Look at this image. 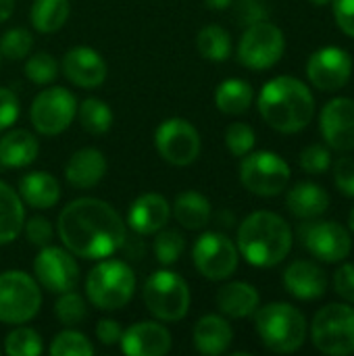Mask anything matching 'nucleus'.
Here are the masks:
<instances>
[{"instance_id": "obj_1", "label": "nucleus", "mask_w": 354, "mask_h": 356, "mask_svg": "<svg viewBox=\"0 0 354 356\" xmlns=\"http://www.w3.org/2000/svg\"><path fill=\"white\" fill-rule=\"evenodd\" d=\"M56 234L73 257L86 261L108 259L127 240L121 215L100 198L69 202L56 219Z\"/></svg>"}, {"instance_id": "obj_2", "label": "nucleus", "mask_w": 354, "mask_h": 356, "mask_svg": "<svg viewBox=\"0 0 354 356\" xmlns=\"http://www.w3.org/2000/svg\"><path fill=\"white\" fill-rule=\"evenodd\" d=\"M259 113L269 127L282 134H296L311 123L315 98L300 79L290 75L273 77L259 94Z\"/></svg>"}, {"instance_id": "obj_3", "label": "nucleus", "mask_w": 354, "mask_h": 356, "mask_svg": "<svg viewBox=\"0 0 354 356\" xmlns=\"http://www.w3.org/2000/svg\"><path fill=\"white\" fill-rule=\"evenodd\" d=\"M292 250V229L271 211L248 215L238 227V252L255 267H275Z\"/></svg>"}, {"instance_id": "obj_4", "label": "nucleus", "mask_w": 354, "mask_h": 356, "mask_svg": "<svg viewBox=\"0 0 354 356\" xmlns=\"http://www.w3.org/2000/svg\"><path fill=\"white\" fill-rule=\"evenodd\" d=\"M255 327L261 342L277 355L296 353L307 340V319L305 315L288 302H271L257 309Z\"/></svg>"}, {"instance_id": "obj_5", "label": "nucleus", "mask_w": 354, "mask_h": 356, "mask_svg": "<svg viewBox=\"0 0 354 356\" xmlns=\"http://www.w3.org/2000/svg\"><path fill=\"white\" fill-rule=\"evenodd\" d=\"M136 292V273L125 261L102 259L86 277V296L100 311L123 309Z\"/></svg>"}, {"instance_id": "obj_6", "label": "nucleus", "mask_w": 354, "mask_h": 356, "mask_svg": "<svg viewBox=\"0 0 354 356\" xmlns=\"http://www.w3.org/2000/svg\"><path fill=\"white\" fill-rule=\"evenodd\" d=\"M144 305L156 317L165 323H177L182 321L190 311V288L186 280L169 269L154 271L146 284H144Z\"/></svg>"}, {"instance_id": "obj_7", "label": "nucleus", "mask_w": 354, "mask_h": 356, "mask_svg": "<svg viewBox=\"0 0 354 356\" xmlns=\"http://www.w3.org/2000/svg\"><path fill=\"white\" fill-rule=\"evenodd\" d=\"M42 307V292L35 277L25 271L0 273V321L21 325L31 321Z\"/></svg>"}, {"instance_id": "obj_8", "label": "nucleus", "mask_w": 354, "mask_h": 356, "mask_svg": "<svg viewBox=\"0 0 354 356\" xmlns=\"http://www.w3.org/2000/svg\"><path fill=\"white\" fill-rule=\"evenodd\" d=\"M313 344L332 356H346L354 353V309L348 305L323 307L311 327Z\"/></svg>"}, {"instance_id": "obj_9", "label": "nucleus", "mask_w": 354, "mask_h": 356, "mask_svg": "<svg viewBox=\"0 0 354 356\" xmlns=\"http://www.w3.org/2000/svg\"><path fill=\"white\" fill-rule=\"evenodd\" d=\"M242 186L257 196H277L290 181V165L275 152L259 150L242 156L240 165Z\"/></svg>"}, {"instance_id": "obj_10", "label": "nucleus", "mask_w": 354, "mask_h": 356, "mask_svg": "<svg viewBox=\"0 0 354 356\" xmlns=\"http://www.w3.org/2000/svg\"><path fill=\"white\" fill-rule=\"evenodd\" d=\"M286 50V38L284 31L269 23L259 21L246 27V31L240 38L238 44V60L255 71L271 69Z\"/></svg>"}, {"instance_id": "obj_11", "label": "nucleus", "mask_w": 354, "mask_h": 356, "mask_svg": "<svg viewBox=\"0 0 354 356\" xmlns=\"http://www.w3.org/2000/svg\"><path fill=\"white\" fill-rule=\"evenodd\" d=\"M77 115V100L75 96L61 88H46L42 90L29 108V121L33 129L42 136H58L63 134Z\"/></svg>"}, {"instance_id": "obj_12", "label": "nucleus", "mask_w": 354, "mask_h": 356, "mask_svg": "<svg viewBox=\"0 0 354 356\" xmlns=\"http://www.w3.org/2000/svg\"><path fill=\"white\" fill-rule=\"evenodd\" d=\"M192 261L202 277L211 282H221L236 273L240 252L238 246L225 234L207 232L194 242Z\"/></svg>"}, {"instance_id": "obj_13", "label": "nucleus", "mask_w": 354, "mask_h": 356, "mask_svg": "<svg viewBox=\"0 0 354 356\" xmlns=\"http://www.w3.org/2000/svg\"><path fill=\"white\" fill-rule=\"evenodd\" d=\"M154 144L163 161L175 167H188L192 165L198 154H200V134L198 129L182 119V117H171L165 119L154 134Z\"/></svg>"}, {"instance_id": "obj_14", "label": "nucleus", "mask_w": 354, "mask_h": 356, "mask_svg": "<svg viewBox=\"0 0 354 356\" xmlns=\"http://www.w3.org/2000/svg\"><path fill=\"white\" fill-rule=\"evenodd\" d=\"M33 273L40 288L50 294H63L75 290L79 284V265L67 248L58 246H44L35 261Z\"/></svg>"}, {"instance_id": "obj_15", "label": "nucleus", "mask_w": 354, "mask_h": 356, "mask_svg": "<svg viewBox=\"0 0 354 356\" xmlns=\"http://www.w3.org/2000/svg\"><path fill=\"white\" fill-rule=\"evenodd\" d=\"M305 248L323 263H340L353 250L348 232L336 221H311L298 229Z\"/></svg>"}, {"instance_id": "obj_16", "label": "nucleus", "mask_w": 354, "mask_h": 356, "mask_svg": "<svg viewBox=\"0 0 354 356\" xmlns=\"http://www.w3.org/2000/svg\"><path fill=\"white\" fill-rule=\"evenodd\" d=\"M353 75V58L338 46H325L311 54L307 77L321 92H336L348 83Z\"/></svg>"}, {"instance_id": "obj_17", "label": "nucleus", "mask_w": 354, "mask_h": 356, "mask_svg": "<svg viewBox=\"0 0 354 356\" xmlns=\"http://www.w3.org/2000/svg\"><path fill=\"white\" fill-rule=\"evenodd\" d=\"M321 136L334 150H354V100L334 98L330 100L319 117Z\"/></svg>"}, {"instance_id": "obj_18", "label": "nucleus", "mask_w": 354, "mask_h": 356, "mask_svg": "<svg viewBox=\"0 0 354 356\" xmlns=\"http://www.w3.org/2000/svg\"><path fill=\"white\" fill-rule=\"evenodd\" d=\"M121 350L127 356H163L171 350V334L163 323L140 321L121 336Z\"/></svg>"}, {"instance_id": "obj_19", "label": "nucleus", "mask_w": 354, "mask_h": 356, "mask_svg": "<svg viewBox=\"0 0 354 356\" xmlns=\"http://www.w3.org/2000/svg\"><path fill=\"white\" fill-rule=\"evenodd\" d=\"M63 73L77 88H98L106 79L104 58L88 46H75L63 56Z\"/></svg>"}, {"instance_id": "obj_20", "label": "nucleus", "mask_w": 354, "mask_h": 356, "mask_svg": "<svg viewBox=\"0 0 354 356\" xmlns=\"http://www.w3.org/2000/svg\"><path fill=\"white\" fill-rule=\"evenodd\" d=\"M169 217L171 207L167 198L156 192H148L131 202L127 213V225L140 236H150L163 229L169 223Z\"/></svg>"}, {"instance_id": "obj_21", "label": "nucleus", "mask_w": 354, "mask_h": 356, "mask_svg": "<svg viewBox=\"0 0 354 356\" xmlns=\"http://www.w3.org/2000/svg\"><path fill=\"white\" fill-rule=\"evenodd\" d=\"M284 286L298 300H317L328 290V275L311 261H294L284 271Z\"/></svg>"}, {"instance_id": "obj_22", "label": "nucleus", "mask_w": 354, "mask_h": 356, "mask_svg": "<svg viewBox=\"0 0 354 356\" xmlns=\"http://www.w3.org/2000/svg\"><path fill=\"white\" fill-rule=\"evenodd\" d=\"M106 173V159L98 148H81L73 152L65 165L67 181L77 190H90L102 181Z\"/></svg>"}, {"instance_id": "obj_23", "label": "nucleus", "mask_w": 354, "mask_h": 356, "mask_svg": "<svg viewBox=\"0 0 354 356\" xmlns=\"http://www.w3.org/2000/svg\"><path fill=\"white\" fill-rule=\"evenodd\" d=\"M232 340H234V330L219 315H204L194 325V348L200 355H223L232 346Z\"/></svg>"}, {"instance_id": "obj_24", "label": "nucleus", "mask_w": 354, "mask_h": 356, "mask_svg": "<svg viewBox=\"0 0 354 356\" xmlns=\"http://www.w3.org/2000/svg\"><path fill=\"white\" fill-rule=\"evenodd\" d=\"M19 196L27 207L46 211L56 207V202L61 200V184L54 175L46 171H31L21 177Z\"/></svg>"}, {"instance_id": "obj_25", "label": "nucleus", "mask_w": 354, "mask_h": 356, "mask_svg": "<svg viewBox=\"0 0 354 356\" xmlns=\"http://www.w3.org/2000/svg\"><path fill=\"white\" fill-rule=\"evenodd\" d=\"M217 309L232 317V319H244L257 313L261 296L255 286L246 282H230L217 292Z\"/></svg>"}, {"instance_id": "obj_26", "label": "nucleus", "mask_w": 354, "mask_h": 356, "mask_svg": "<svg viewBox=\"0 0 354 356\" xmlns=\"http://www.w3.org/2000/svg\"><path fill=\"white\" fill-rule=\"evenodd\" d=\"M40 144L27 129H10L0 138V165L6 169H21L38 159Z\"/></svg>"}, {"instance_id": "obj_27", "label": "nucleus", "mask_w": 354, "mask_h": 356, "mask_svg": "<svg viewBox=\"0 0 354 356\" xmlns=\"http://www.w3.org/2000/svg\"><path fill=\"white\" fill-rule=\"evenodd\" d=\"M288 211L298 219H315L330 209V194L313 181L296 184L286 198Z\"/></svg>"}, {"instance_id": "obj_28", "label": "nucleus", "mask_w": 354, "mask_h": 356, "mask_svg": "<svg viewBox=\"0 0 354 356\" xmlns=\"http://www.w3.org/2000/svg\"><path fill=\"white\" fill-rule=\"evenodd\" d=\"M25 223V207L17 190L0 181V246L17 240Z\"/></svg>"}, {"instance_id": "obj_29", "label": "nucleus", "mask_w": 354, "mask_h": 356, "mask_svg": "<svg viewBox=\"0 0 354 356\" xmlns=\"http://www.w3.org/2000/svg\"><path fill=\"white\" fill-rule=\"evenodd\" d=\"M171 213L177 219V223L186 229H202L204 225H209L211 215H213L209 198L194 190L182 192L175 198Z\"/></svg>"}, {"instance_id": "obj_30", "label": "nucleus", "mask_w": 354, "mask_h": 356, "mask_svg": "<svg viewBox=\"0 0 354 356\" xmlns=\"http://www.w3.org/2000/svg\"><path fill=\"white\" fill-rule=\"evenodd\" d=\"M215 104L225 115H242L252 104V86L238 77L225 79L215 90Z\"/></svg>"}, {"instance_id": "obj_31", "label": "nucleus", "mask_w": 354, "mask_h": 356, "mask_svg": "<svg viewBox=\"0 0 354 356\" xmlns=\"http://www.w3.org/2000/svg\"><path fill=\"white\" fill-rule=\"evenodd\" d=\"M69 15H71L69 0H35L29 19L40 33H54L67 23Z\"/></svg>"}, {"instance_id": "obj_32", "label": "nucleus", "mask_w": 354, "mask_h": 356, "mask_svg": "<svg viewBox=\"0 0 354 356\" xmlns=\"http://www.w3.org/2000/svg\"><path fill=\"white\" fill-rule=\"evenodd\" d=\"M198 52L213 63H223L232 54V35L221 25H207L196 35Z\"/></svg>"}, {"instance_id": "obj_33", "label": "nucleus", "mask_w": 354, "mask_h": 356, "mask_svg": "<svg viewBox=\"0 0 354 356\" xmlns=\"http://www.w3.org/2000/svg\"><path fill=\"white\" fill-rule=\"evenodd\" d=\"M75 117L79 119L83 131H88L92 136H102L113 125V111L100 98H86L81 104H77Z\"/></svg>"}, {"instance_id": "obj_34", "label": "nucleus", "mask_w": 354, "mask_h": 356, "mask_svg": "<svg viewBox=\"0 0 354 356\" xmlns=\"http://www.w3.org/2000/svg\"><path fill=\"white\" fill-rule=\"evenodd\" d=\"M44 350L42 336L31 327L17 325L4 340V353L10 356H40Z\"/></svg>"}, {"instance_id": "obj_35", "label": "nucleus", "mask_w": 354, "mask_h": 356, "mask_svg": "<svg viewBox=\"0 0 354 356\" xmlns=\"http://www.w3.org/2000/svg\"><path fill=\"white\" fill-rule=\"evenodd\" d=\"M94 344L81 332L75 330H65L56 334V338L50 344L52 356H94Z\"/></svg>"}, {"instance_id": "obj_36", "label": "nucleus", "mask_w": 354, "mask_h": 356, "mask_svg": "<svg viewBox=\"0 0 354 356\" xmlns=\"http://www.w3.org/2000/svg\"><path fill=\"white\" fill-rule=\"evenodd\" d=\"M186 250V238L177 229H159L154 238V257L161 265H173Z\"/></svg>"}, {"instance_id": "obj_37", "label": "nucleus", "mask_w": 354, "mask_h": 356, "mask_svg": "<svg viewBox=\"0 0 354 356\" xmlns=\"http://www.w3.org/2000/svg\"><path fill=\"white\" fill-rule=\"evenodd\" d=\"M54 313H56V319L61 321V325L73 327V325H79L88 317V307H86V300L81 294H77L75 290H69V292L58 294Z\"/></svg>"}, {"instance_id": "obj_38", "label": "nucleus", "mask_w": 354, "mask_h": 356, "mask_svg": "<svg viewBox=\"0 0 354 356\" xmlns=\"http://www.w3.org/2000/svg\"><path fill=\"white\" fill-rule=\"evenodd\" d=\"M33 35L25 27H13L0 38V54L8 60H21L31 52Z\"/></svg>"}, {"instance_id": "obj_39", "label": "nucleus", "mask_w": 354, "mask_h": 356, "mask_svg": "<svg viewBox=\"0 0 354 356\" xmlns=\"http://www.w3.org/2000/svg\"><path fill=\"white\" fill-rule=\"evenodd\" d=\"M25 77L31 81V83H38V86H48L56 79L58 75V63L48 54V52H38L33 56L27 58L25 67Z\"/></svg>"}, {"instance_id": "obj_40", "label": "nucleus", "mask_w": 354, "mask_h": 356, "mask_svg": "<svg viewBox=\"0 0 354 356\" xmlns=\"http://www.w3.org/2000/svg\"><path fill=\"white\" fill-rule=\"evenodd\" d=\"M257 136L248 123H232L225 131V146L234 156H246L255 148Z\"/></svg>"}, {"instance_id": "obj_41", "label": "nucleus", "mask_w": 354, "mask_h": 356, "mask_svg": "<svg viewBox=\"0 0 354 356\" xmlns=\"http://www.w3.org/2000/svg\"><path fill=\"white\" fill-rule=\"evenodd\" d=\"M332 165V154L325 146L321 144H313V146H307L303 152H300V167L311 173V175H321L323 171H328Z\"/></svg>"}, {"instance_id": "obj_42", "label": "nucleus", "mask_w": 354, "mask_h": 356, "mask_svg": "<svg viewBox=\"0 0 354 356\" xmlns=\"http://www.w3.org/2000/svg\"><path fill=\"white\" fill-rule=\"evenodd\" d=\"M23 227H25V236H27V240H29L31 246L44 248V246L50 244V240H52V236H54V229H52L50 221H48L46 217H40V215L27 219V221L23 223Z\"/></svg>"}, {"instance_id": "obj_43", "label": "nucleus", "mask_w": 354, "mask_h": 356, "mask_svg": "<svg viewBox=\"0 0 354 356\" xmlns=\"http://www.w3.org/2000/svg\"><path fill=\"white\" fill-rule=\"evenodd\" d=\"M334 181L336 188L344 194L354 198V159L353 156H342L334 165Z\"/></svg>"}, {"instance_id": "obj_44", "label": "nucleus", "mask_w": 354, "mask_h": 356, "mask_svg": "<svg viewBox=\"0 0 354 356\" xmlns=\"http://www.w3.org/2000/svg\"><path fill=\"white\" fill-rule=\"evenodd\" d=\"M19 117V98L15 92L0 88V131L8 129Z\"/></svg>"}, {"instance_id": "obj_45", "label": "nucleus", "mask_w": 354, "mask_h": 356, "mask_svg": "<svg viewBox=\"0 0 354 356\" xmlns=\"http://www.w3.org/2000/svg\"><path fill=\"white\" fill-rule=\"evenodd\" d=\"M334 288L336 294L340 298H344L346 302L354 305V265L353 263H344L336 275H334Z\"/></svg>"}, {"instance_id": "obj_46", "label": "nucleus", "mask_w": 354, "mask_h": 356, "mask_svg": "<svg viewBox=\"0 0 354 356\" xmlns=\"http://www.w3.org/2000/svg\"><path fill=\"white\" fill-rule=\"evenodd\" d=\"M236 15H238L240 23L248 27V25H252V23L267 21L269 10H267L259 0H242V2L236 6Z\"/></svg>"}, {"instance_id": "obj_47", "label": "nucleus", "mask_w": 354, "mask_h": 356, "mask_svg": "<svg viewBox=\"0 0 354 356\" xmlns=\"http://www.w3.org/2000/svg\"><path fill=\"white\" fill-rule=\"evenodd\" d=\"M334 17L338 27L354 38V0H334Z\"/></svg>"}, {"instance_id": "obj_48", "label": "nucleus", "mask_w": 354, "mask_h": 356, "mask_svg": "<svg viewBox=\"0 0 354 356\" xmlns=\"http://www.w3.org/2000/svg\"><path fill=\"white\" fill-rule=\"evenodd\" d=\"M123 330L115 319H102L96 325V338L102 346H115L121 342Z\"/></svg>"}, {"instance_id": "obj_49", "label": "nucleus", "mask_w": 354, "mask_h": 356, "mask_svg": "<svg viewBox=\"0 0 354 356\" xmlns=\"http://www.w3.org/2000/svg\"><path fill=\"white\" fill-rule=\"evenodd\" d=\"M15 10V0H0V23L6 21Z\"/></svg>"}, {"instance_id": "obj_50", "label": "nucleus", "mask_w": 354, "mask_h": 356, "mask_svg": "<svg viewBox=\"0 0 354 356\" xmlns=\"http://www.w3.org/2000/svg\"><path fill=\"white\" fill-rule=\"evenodd\" d=\"M234 0H204V4L213 10H225L227 6H232Z\"/></svg>"}, {"instance_id": "obj_51", "label": "nucleus", "mask_w": 354, "mask_h": 356, "mask_svg": "<svg viewBox=\"0 0 354 356\" xmlns=\"http://www.w3.org/2000/svg\"><path fill=\"white\" fill-rule=\"evenodd\" d=\"M348 227H351V232H354V209L351 211V215H348Z\"/></svg>"}, {"instance_id": "obj_52", "label": "nucleus", "mask_w": 354, "mask_h": 356, "mask_svg": "<svg viewBox=\"0 0 354 356\" xmlns=\"http://www.w3.org/2000/svg\"><path fill=\"white\" fill-rule=\"evenodd\" d=\"M313 4H317V6H323V4H328V2H334V0H311Z\"/></svg>"}, {"instance_id": "obj_53", "label": "nucleus", "mask_w": 354, "mask_h": 356, "mask_svg": "<svg viewBox=\"0 0 354 356\" xmlns=\"http://www.w3.org/2000/svg\"><path fill=\"white\" fill-rule=\"evenodd\" d=\"M0 58H2V54H0Z\"/></svg>"}]
</instances>
